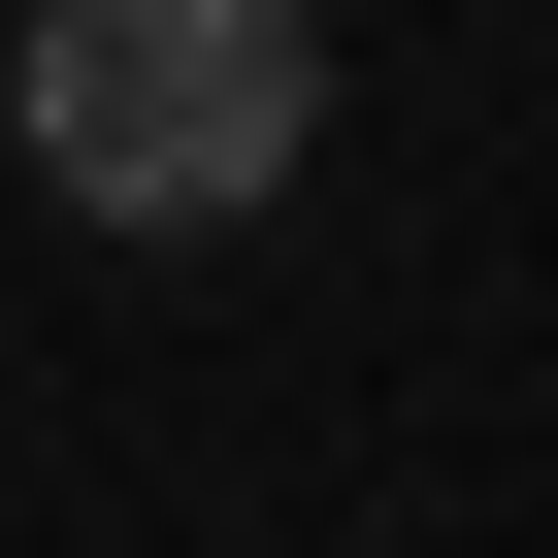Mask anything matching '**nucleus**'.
Instances as JSON below:
<instances>
[{"mask_svg": "<svg viewBox=\"0 0 558 558\" xmlns=\"http://www.w3.org/2000/svg\"><path fill=\"white\" fill-rule=\"evenodd\" d=\"M0 132H34L66 230H263L329 132V34L296 0H34L0 34Z\"/></svg>", "mask_w": 558, "mask_h": 558, "instance_id": "1", "label": "nucleus"}]
</instances>
